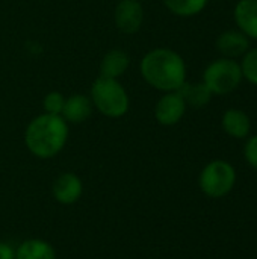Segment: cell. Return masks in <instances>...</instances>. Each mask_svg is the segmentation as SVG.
Segmentation results:
<instances>
[{"label": "cell", "mask_w": 257, "mask_h": 259, "mask_svg": "<svg viewBox=\"0 0 257 259\" xmlns=\"http://www.w3.org/2000/svg\"><path fill=\"white\" fill-rule=\"evenodd\" d=\"M142 79L162 93L179 91L186 82V62L180 53L168 47L147 52L139 64Z\"/></svg>", "instance_id": "1"}, {"label": "cell", "mask_w": 257, "mask_h": 259, "mask_svg": "<svg viewBox=\"0 0 257 259\" xmlns=\"http://www.w3.org/2000/svg\"><path fill=\"white\" fill-rule=\"evenodd\" d=\"M0 259H15V249L6 241H0Z\"/></svg>", "instance_id": "20"}, {"label": "cell", "mask_w": 257, "mask_h": 259, "mask_svg": "<svg viewBox=\"0 0 257 259\" xmlns=\"http://www.w3.org/2000/svg\"><path fill=\"white\" fill-rule=\"evenodd\" d=\"M165 8L177 17H195L204 11L209 0H162Z\"/></svg>", "instance_id": "16"}, {"label": "cell", "mask_w": 257, "mask_h": 259, "mask_svg": "<svg viewBox=\"0 0 257 259\" xmlns=\"http://www.w3.org/2000/svg\"><path fill=\"white\" fill-rule=\"evenodd\" d=\"M89 99L94 108L108 118H120L126 115L130 106L129 94L118 79L103 76H98L92 82Z\"/></svg>", "instance_id": "3"}, {"label": "cell", "mask_w": 257, "mask_h": 259, "mask_svg": "<svg viewBox=\"0 0 257 259\" xmlns=\"http://www.w3.org/2000/svg\"><path fill=\"white\" fill-rule=\"evenodd\" d=\"M15 259H56V252L48 241L29 238L17 246Z\"/></svg>", "instance_id": "14"}, {"label": "cell", "mask_w": 257, "mask_h": 259, "mask_svg": "<svg viewBox=\"0 0 257 259\" xmlns=\"http://www.w3.org/2000/svg\"><path fill=\"white\" fill-rule=\"evenodd\" d=\"M117 29L124 35L136 33L144 23V8L139 0H118L114 11Z\"/></svg>", "instance_id": "6"}, {"label": "cell", "mask_w": 257, "mask_h": 259, "mask_svg": "<svg viewBox=\"0 0 257 259\" xmlns=\"http://www.w3.org/2000/svg\"><path fill=\"white\" fill-rule=\"evenodd\" d=\"M68 134V123L62 115L44 112L27 124L24 144L33 156L39 159H50L62 152L67 144Z\"/></svg>", "instance_id": "2"}, {"label": "cell", "mask_w": 257, "mask_h": 259, "mask_svg": "<svg viewBox=\"0 0 257 259\" xmlns=\"http://www.w3.org/2000/svg\"><path fill=\"white\" fill-rule=\"evenodd\" d=\"M221 127L229 137L235 140H245L251 132V118L242 109L229 108L221 117Z\"/></svg>", "instance_id": "10"}, {"label": "cell", "mask_w": 257, "mask_h": 259, "mask_svg": "<svg viewBox=\"0 0 257 259\" xmlns=\"http://www.w3.org/2000/svg\"><path fill=\"white\" fill-rule=\"evenodd\" d=\"M250 44H251V39L245 33H242L239 29H229V30L221 32L215 42L220 55L224 58H230V59L242 58L250 49Z\"/></svg>", "instance_id": "9"}, {"label": "cell", "mask_w": 257, "mask_h": 259, "mask_svg": "<svg viewBox=\"0 0 257 259\" xmlns=\"http://www.w3.org/2000/svg\"><path fill=\"white\" fill-rule=\"evenodd\" d=\"M244 159L251 168L257 170V135H250L248 138H245Z\"/></svg>", "instance_id": "19"}, {"label": "cell", "mask_w": 257, "mask_h": 259, "mask_svg": "<svg viewBox=\"0 0 257 259\" xmlns=\"http://www.w3.org/2000/svg\"><path fill=\"white\" fill-rule=\"evenodd\" d=\"M179 93L182 94L186 105L191 108H195V109L204 108L206 105H209V102L214 97V94L209 91V88L203 82H188L186 80L180 87Z\"/></svg>", "instance_id": "15"}, {"label": "cell", "mask_w": 257, "mask_h": 259, "mask_svg": "<svg viewBox=\"0 0 257 259\" xmlns=\"http://www.w3.org/2000/svg\"><path fill=\"white\" fill-rule=\"evenodd\" d=\"M244 80L257 87V47H250L239 61Z\"/></svg>", "instance_id": "17"}, {"label": "cell", "mask_w": 257, "mask_h": 259, "mask_svg": "<svg viewBox=\"0 0 257 259\" xmlns=\"http://www.w3.org/2000/svg\"><path fill=\"white\" fill-rule=\"evenodd\" d=\"M65 97L59 91H50L45 94L42 100V108L45 114H53V115H61L64 109Z\"/></svg>", "instance_id": "18"}, {"label": "cell", "mask_w": 257, "mask_h": 259, "mask_svg": "<svg viewBox=\"0 0 257 259\" xmlns=\"http://www.w3.org/2000/svg\"><path fill=\"white\" fill-rule=\"evenodd\" d=\"M94 105L91 102V99L85 94H73L70 97L65 99L64 103V109H62V118L67 123H73V124H80L83 121H86L91 114H92Z\"/></svg>", "instance_id": "12"}, {"label": "cell", "mask_w": 257, "mask_h": 259, "mask_svg": "<svg viewBox=\"0 0 257 259\" xmlns=\"http://www.w3.org/2000/svg\"><path fill=\"white\" fill-rule=\"evenodd\" d=\"M236 179V170L229 161L214 159L203 167L198 176V187L204 196L211 199H223L232 193Z\"/></svg>", "instance_id": "5"}, {"label": "cell", "mask_w": 257, "mask_h": 259, "mask_svg": "<svg viewBox=\"0 0 257 259\" xmlns=\"http://www.w3.org/2000/svg\"><path fill=\"white\" fill-rule=\"evenodd\" d=\"M186 108L188 105L179 91L164 93L155 105V118L162 126H174L183 118Z\"/></svg>", "instance_id": "7"}, {"label": "cell", "mask_w": 257, "mask_h": 259, "mask_svg": "<svg viewBox=\"0 0 257 259\" xmlns=\"http://www.w3.org/2000/svg\"><path fill=\"white\" fill-rule=\"evenodd\" d=\"M236 27L250 39H257V0H238L233 8Z\"/></svg>", "instance_id": "11"}, {"label": "cell", "mask_w": 257, "mask_h": 259, "mask_svg": "<svg viewBox=\"0 0 257 259\" xmlns=\"http://www.w3.org/2000/svg\"><path fill=\"white\" fill-rule=\"evenodd\" d=\"M117 2H118V0H117Z\"/></svg>", "instance_id": "21"}, {"label": "cell", "mask_w": 257, "mask_h": 259, "mask_svg": "<svg viewBox=\"0 0 257 259\" xmlns=\"http://www.w3.org/2000/svg\"><path fill=\"white\" fill-rule=\"evenodd\" d=\"M242 71L238 59H214L203 71V83L214 96H226L236 91L242 83Z\"/></svg>", "instance_id": "4"}, {"label": "cell", "mask_w": 257, "mask_h": 259, "mask_svg": "<svg viewBox=\"0 0 257 259\" xmlns=\"http://www.w3.org/2000/svg\"><path fill=\"white\" fill-rule=\"evenodd\" d=\"M130 65L129 55L121 49H111L100 61V76L109 79L121 77Z\"/></svg>", "instance_id": "13"}, {"label": "cell", "mask_w": 257, "mask_h": 259, "mask_svg": "<svg viewBox=\"0 0 257 259\" xmlns=\"http://www.w3.org/2000/svg\"><path fill=\"white\" fill-rule=\"evenodd\" d=\"M83 194V184L80 178L71 171L61 173L52 185V196L61 205H74Z\"/></svg>", "instance_id": "8"}]
</instances>
